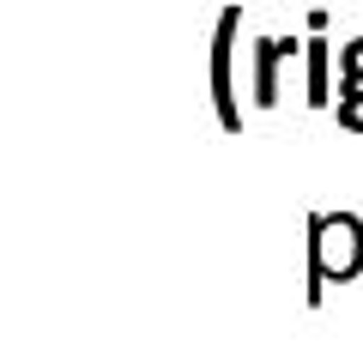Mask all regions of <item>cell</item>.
Masks as SVG:
<instances>
[{
    "instance_id": "6da1fadb",
    "label": "cell",
    "mask_w": 363,
    "mask_h": 363,
    "mask_svg": "<svg viewBox=\"0 0 363 363\" xmlns=\"http://www.w3.org/2000/svg\"><path fill=\"white\" fill-rule=\"evenodd\" d=\"M363 272V224L351 212H309V303L327 297V285H345Z\"/></svg>"
},
{
    "instance_id": "7a4b0ae2",
    "label": "cell",
    "mask_w": 363,
    "mask_h": 363,
    "mask_svg": "<svg viewBox=\"0 0 363 363\" xmlns=\"http://www.w3.org/2000/svg\"><path fill=\"white\" fill-rule=\"evenodd\" d=\"M236 37H242V6L218 13V37H212V104L230 133H242V97H236Z\"/></svg>"
},
{
    "instance_id": "3957f363",
    "label": "cell",
    "mask_w": 363,
    "mask_h": 363,
    "mask_svg": "<svg viewBox=\"0 0 363 363\" xmlns=\"http://www.w3.org/2000/svg\"><path fill=\"white\" fill-rule=\"evenodd\" d=\"M303 55V43L297 37H255V49H248V61H255V109H272L279 104V67L285 61H297Z\"/></svg>"
},
{
    "instance_id": "277c9868",
    "label": "cell",
    "mask_w": 363,
    "mask_h": 363,
    "mask_svg": "<svg viewBox=\"0 0 363 363\" xmlns=\"http://www.w3.org/2000/svg\"><path fill=\"white\" fill-rule=\"evenodd\" d=\"M303 104H309V109L333 104V43H327L321 30L303 37Z\"/></svg>"
},
{
    "instance_id": "5b68a950",
    "label": "cell",
    "mask_w": 363,
    "mask_h": 363,
    "mask_svg": "<svg viewBox=\"0 0 363 363\" xmlns=\"http://www.w3.org/2000/svg\"><path fill=\"white\" fill-rule=\"evenodd\" d=\"M339 91H363V37L339 43Z\"/></svg>"
},
{
    "instance_id": "8992f818",
    "label": "cell",
    "mask_w": 363,
    "mask_h": 363,
    "mask_svg": "<svg viewBox=\"0 0 363 363\" xmlns=\"http://www.w3.org/2000/svg\"><path fill=\"white\" fill-rule=\"evenodd\" d=\"M333 116H339V128H345V133H363V91H339V109H333Z\"/></svg>"
}]
</instances>
